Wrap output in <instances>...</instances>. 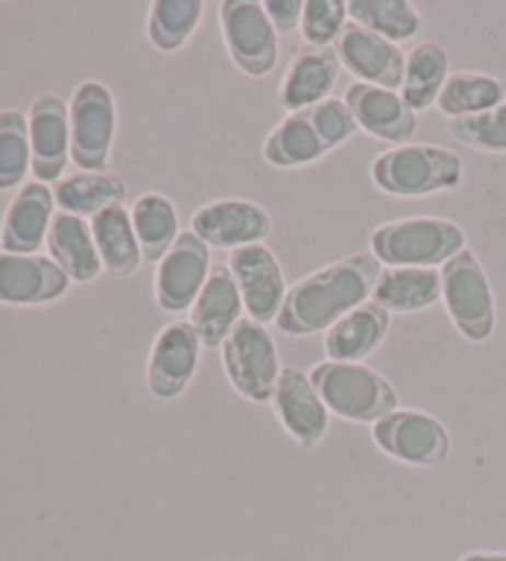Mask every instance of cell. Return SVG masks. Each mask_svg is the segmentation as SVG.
Segmentation results:
<instances>
[{
	"mask_svg": "<svg viewBox=\"0 0 506 561\" xmlns=\"http://www.w3.org/2000/svg\"><path fill=\"white\" fill-rule=\"evenodd\" d=\"M378 273L381 263L371 253H352L314 270L289 287L277 329L295 340L326 334L338 319L373 297Z\"/></svg>",
	"mask_w": 506,
	"mask_h": 561,
	"instance_id": "6da1fadb",
	"label": "cell"
},
{
	"mask_svg": "<svg viewBox=\"0 0 506 561\" xmlns=\"http://www.w3.org/2000/svg\"><path fill=\"white\" fill-rule=\"evenodd\" d=\"M371 181L393 198H427L455 193L464 183V161L440 144L407 141L378 153L371 161Z\"/></svg>",
	"mask_w": 506,
	"mask_h": 561,
	"instance_id": "7a4b0ae2",
	"label": "cell"
},
{
	"mask_svg": "<svg viewBox=\"0 0 506 561\" xmlns=\"http://www.w3.org/2000/svg\"><path fill=\"white\" fill-rule=\"evenodd\" d=\"M381 267H437L450 263L467 245L460 222L440 216L398 218L376 226L368 238Z\"/></svg>",
	"mask_w": 506,
	"mask_h": 561,
	"instance_id": "3957f363",
	"label": "cell"
},
{
	"mask_svg": "<svg viewBox=\"0 0 506 561\" xmlns=\"http://www.w3.org/2000/svg\"><path fill=\"white\" fill-rule=\"evenodd\" d=\"M309 376L329 413L346 423L373 425L401 409V396L395 386L368 364L324 359Z\"/></svg>",
	"mask_w": 506,
	"mask_h": 561,
	"instance_id": "277c9868",
	"label": "cell"
},
{
	"mask_svg": "<svg viewBox=\"0 0 506 561\" xmlns=\"http://www.w3.org/2000/svg\"><path fill=\"white\" fill-rule=\"evenodd\" d=\"M442 305L457 334L470 344H486L496 329V297L490 275L472 248L440 267Z\"/></svg>",
	"mask_w": 506,
	"mask_h": 561,
	"instance_id": "5b68a950",
	"label": "cell"
},
{
	"mask_svg": "<svg viewBox=\"0 0 506 561\" xmlns=\"http://www.w3.org/2000/svg\"><path fill=\"white\" fill-rule=\"evenodd\" d=\"M222 371L230 389L248 403H269L281 374L275 336L265 324L242 317L220 346Z\"/></svg>",
	"mask_w": 506,
	"mask_h": 561,
	"instance_id": "8992f818",
	"label": "cell"
},
{
	"mask_svg": "<svg viewBox=\"0 0 506 561\" xmlns=\"http://www.w3.org/2000/svg\"><path fill=\"white\" fill-rule=\"evenodd\" d=\"M119 106L102 80H82L70 96L72 163L80 171H110Z\"/></svg>",
	"mask_w": 506,
	"mask_h": 561,
	"instance_id": "52a82bcc",
	"label": "cell"
},
{
	"mask_svg": "<svg viewBox=\"0 0 506 561\" xmlns=\"http://www.w3.org/2000/svg\"><path fill=\"white\" fill-rule=\"evenodd\" d=\"M371 440L386 458L407 468H440L452 453L450 431L423 409H398L371 425Z\"/></svg>",
	"mask_w": 506,
	"mask_h": 561,
	"instance_id": "ba28073f",
	"label": "cell"
},
{
	"mask_svg": "<svg viewBox=\"0 0 506 561\" xmlns=\"http://www.w3.org/2000/svg\"><path fill=\"white\" fill-rule=\"evenodd\" d=\"M220 37L230 62L248 77H267L279 60V35L260 0H222Z\"/></svg>",
	"mask_w": 506,
	"mask_h": 561,
	"instance_id": "9c48e42d",
	"label": "cell"
},
{
	"mask_svg": "<svg viewBox=\"0 0 506 561\" xmlns=\"http://www.w3.org/2000/svg\"><path fill=\"white\" fill-rule=\"evenodd\" d=\"M203 344L188 319L169 322L153 336L146 359V391L156 401H176L188 391L200 366Z\"/></svg>",
	"mask_w": 506,
	"mask_h": 561,
	"instance_id": "30bf717a",
	"label": "cell"
},
{
	"mask_svg": "<svg viewBox=\"0 0 506 561\" xmlns=\"http://www.w3.org/2000/svg\"><path fill=\"white\" fill-rule=\"evenodd\" d=\"M210 270V248L191 228L181 230L176 243L153 270V299L161 312H191L203 285L208 283Z\"/></svg>",
	"mask_w": 506,
	"mask_h": 561,
	"instance_id": "8fae6325",
	"label": "cell"
},
{
	"mask_svg": "<svg viewBox=\"0 0 506 561\" xmlns=\"http://www.w3.org/2000/svg\"><path fill=\"white\" fill-rule=\"evenodd\" d=\"M272 413L299 448L314 450L326 440L331 413L311 383V376L297 366H281L279 381L272 393Z\"/></svg>",
	"mask_w": 506,
	"mask_h": 561,
	"instance_id": "7c38bea8",
	"label": "cell"
},
{
	"mask_svg": "<svg viewBox=\"0 0 506 561\" xmlns=\"http://www.w3.org/2000/svg\"><path fill=\"white\" fill-rule=\"evenodd\" d=\"M191 230L216 250H238L265 243L272 218L265 206L250 198H216L203 203L191 216Z\"/></svg>",
	"mask_w": 506,
	"mask_h": 561,
	"instance_id": "4fadbf2b",
	"label": "cell"
},
{
	"mask_svg": "<svg viewBox=\"0 0 506 561\" xmlns=\"http://www.w3.org/2000/svg\"><path fill=\"white\" fill-rule=\"evenodd\" d=\"M228 267L235 277L248 317L260 324L277 322L289 293L285 267L277 255L265 243L238 248L230 253Z\"/></svg>",
	"mask_w": 506,
	"mask_h": 561,
	"instance_id": "5bb4252c",
	"label": "cell"
},
{
	"mask_svg": "<svg viewBox=\"0 0 506 561\" xmlns=\"http://www.w3.org/2000/svg\"><path fill=\"white\" fill-rule=\"evenodd\" d=\"M31 129L33 176L41 183H57L72 161L70 137V104L53 92L37 94L27 110Z\"/></svg>",
	"mask_w": 506,
	"mask_h": 561,
	"instance_id": "9a60e30c",
	"label": "cell"
},
{
	"mask_svg": "<svg viewBox=\"0 0 506 561\" xmlns=\"http://www.w3.org/2000/svg\"><path fill=\"white\" fill-rule=\"evenodd\" d=\"M72 279L53 263L50 255L5 253L0 250V305L45 307L60 302Z\"/></svg>",
	"mask_w": 506,
	"mask_h": 561,
	"instance_id": "2e32d148",
	"label": "cell"
},
{
	"mask_svg": "<svg viewBox=\"0 0 506 561\" xmlns=\"http://www.w3.org/2000/svg\"><path fill=\"white\" fill-rule=\"evenodd\" d=\"M334 50L338 62H342V70L356 77L361 84L401 92L405 75V53L401 45H393L361 25L348 23Z\"/></svg>",
	"mask_w": 506,
	"mask_h": 561,
	"instance_id": "e0dca14e",
	"label": "cell"
},
{
	"mask_svg": "<svg viewBox=\"0 0 506 561\" xmlns=\"http://www.w3.org/2000/svg\"><path fill=\"white\" fill-rule=\"evenodd\" d=\"M344 102L352 110L358 131L391 147L407 144L417 131V114L395 90L354 82L346 87Z\"/></svg>",
	"mask_w": 506,
	"mask_h": 561,
	"instance_id": "ac0fdd59",
	"label": "cell"
},
{
	"mask_svg": "<svg viewBox=\"0 0 506 561\" xmlns=\"http://www.w3.org/2000/svg\"><path fill=\"white\" fill-rule=\"evenodd\" d=\"M338 72H342V62L334 47H299L281 75L275 96L277 106L287 114L314 110L317 104L331 100Z\"/></svg>",
	"mask_w": 506,
	"mask_h": 561,
	"instance_id": "d6986e66",
	"label": "cell"
},
{
	"mask_svg": "<svg viewBox=\"0 0 506 561\" xmlns=\"http://www.w3.org/2000/svg\"><path fill=\"white\" fill-rule=\"evenodd\" d=\"M55 208L53 186L27 181L21 191H15L0 220V250L21 255L41 253L55 220Z\"/></svg>",
	"mask_w": 506,
	"mask_h": 561,
	"instance_id": "ffe728a7",
	"label": "cell"
},
{
	"mask_svg": "<svg viewBox=\"0 0 506 561\" xmlns=\"http://www.w3.org/2000/svg\"><path fill=\"white\" fill-rule=\"evenodd\" d=\"M245 305L228 263H216L203 285L200 295L188 312V322L196 329L203 350H220L232 329L242 322Z\"/></svg>",
	"mask_w": 506,
	"mask_h": 561,
	"instance_id": "44dd1931",
	"label": "cell"
},
{
	"mask_svg": "<svg viewBox=\"0 0 506 561\" xmlns=\"http://www.w3.org/2000/svg\"><path fill=\"white\" fill-rule=\"evenodd\" d=\"M388 332H391V314L373 299H368L366 305L338 319L324 334L321 346L329 362L364 364L368 356L381 350Z\"/></svg>",
	"mask_w": 506,
	"mask_h": 561,
	"instance_id": "7402d4cb",
	"label": "cell"
},
{
	"mask_svg": "<svg viewBox=\"0 0 506 561\" xmlns=\"http://www.w3.org/2000/svg\"><path fill=\"white\" fill-rule=\"evenodd\" d=\"M45 248L53 263L77 285H90L104 273L90 220L57 210Z\"/></svg>",
	"mask_w": 506,
	"mask_h": 561,
	"instance_id": "603a6c76",
	"label": "cell"
},
{
	"mask_svg": "<svg viewBox=\"0 0 506 561\" xmlns=\"http://www.w3.org/2000/svg\"><path fill=\"white\" fill-rule=\"evenodd\" d=\"M373 302L388 314H415L442 302V275L437 267H381Z\"/></svg>",
	"mask_w": 506,
	"mask_h": 561,
	"instance_id": "cb8c5ba5",
	"label": "cell"
},
{
	"mask_svg": "<svg viewBox=\"0 0 506 561\" xmlns=\"http://www.w3.org/2000/svg\"><path fill=\"white\" fill-rule=\"evenodd\" d=\"M53 193L57 208L84 220H92L96 213L112 206H126V198H129L124 179L112 171L70 173L55 183Z\"/></svg>",
	"mask_w": 506,
	"mask_h": 561,
	"instance_id": "d4e9b609",
	"label": "cell"
},
{
	"mask_svg": "<svg viewBox=\"0 0 506 561\" xmlns=\"http://www.w3.org/2000/svg\"><path fill=\"white\" fill-rule=\"evenodd\" d=\"M92 236L104 273L114 279H126L141 270L143 253L134 233L131 213L126 206H112L90 220Z\"/></svg>",
	"mask_w": 506,
	"mask_h": 561,
	"instance_id": "484cf974",
	"label": "cell"
},
{
	"mask_svg": "<svg viewBox=\"0 0 506 561\" xmlns=\"http://www.w3.org/2000/svg\"><path fill=\"white\" fill-rule=\"evenodd\" d=\"M329 153L311 124L309 112L287 114L262 141V159L272 169L297 171L314 167Z\"/></svg>",
	"mask_w": 506,
	"mask_h": 561,
	"instance_id": "4316f807",
	"label": "cell"
},
{
	"mask_svg": "<svg viewBox=\"0 0 506 561\" xmlns=\"http://www.w3.org/2000/svg\"><path fill=\"white\" fill-rule=\"evenodd\" d=\"M450 77V55L437 41H421L405 53L401 96L415 114L433 110Z\"/></svg>",
	"mask_w": 506,
	"mask_h": 561,
	"instance_id": "83f0119b",
	"label": "cell"
},
{
	"mask_svg": "<svg viewBox=\"0 0 506 561\" xmlns=\"http://www.w3.org/2000/svg\"><path fill=\"white\" fill-rule=\"evenodd\" d=\"M506 102V82L502 77L480 70L450 72L437 96V112L450 122L484 114Z\"/></svg>",
	"mask_w": 506,
	"mask_h": 561,
	"instance_id": "f1b7e54d",
	"label": "cell"
},
{
	"mask_svg": "<svg viewBox=\"0 0 506 561\" xmlns=\"http://www.w3.org/2000/svg\"><path fill=\"white\" fill-rule=\"evenodd\" d=\"M129 213L136 240H139L143 253V263L156 265L181 236L176 203L165 193L146 191L131 203Z\"/></svg>",
	"mask_w": 506,
	"mask_h": 561,
	"instance_id": "f546056e",
	"label": "cell"
},
{
	"mask_svg": "<svg viewBox=\"0 0 506 561\" xmlns=\"http://www.w3.org/2000/svg\"><path fill=\"white\" fill-rule=\"evenodd\" d=\"M206 18L203 0H153L146 13V41L161 55L181 53Z\"/></svg>",
	"mask_w": 506,
	"mask_h": 561,
	"instance_id": "4dcf8cb0",
	"label": "cell"
},
{
	"mask_svg": "<svg viewBox=\"0 0 506 561\" xmlns=\"http://www.w3.org/2000/svg\"><path fill=\"white\" fill-rule=\"evenodd\" d=\"M348 18L393 45L411 43L423 31L421 11L407 0H352Z\"/></svg>",
	"mask_w": 506,
	"mask_h": 561,
	"instance_id": "1f68e13d",
	"label": "cell"
},
{
	"mask_svg": "<svg viewBox=\"0 0 506 561\" xmlns=\"http://www.w3.org/2000/svg\"><path fill=\"white\" fill-rule=\"evenodd\" d=\"M27 173H33L27 114L8 106L0 110V193L21 191Z\"/></svg>",
	"mask_w": 506,
	"mask_h": 561,
	"instance_id": "d6a6232c",
	"label": "cell"
},
{
	"mask_svg": "<svg viewBox=\"0 0 506 561\" xmlns=\"http://www.w3.org/2000/svg\"><path fill=\"white\" fill-rule=\"evenodd\" d=\"M450 137L467 149L480 153H506V102L476 117L455 119L447 124Z\"/></svg>",
	"mask_w": 506,
	"mask_h": 561,
	"instance_id": "836d02e7",
	"label": "cell"
},
{
	"mask_svg": "<svg viewBox=\"0 0 506 561\" xmlns=\"http://www.w3.org/2000/svg\"><path fill=\"white\" fill-rule=\"evenodd\" d=\"M348 3L344 0H304L301 41L309 47H334L348 25Z\"/></svg>",
	"mask_w": 506,
	"mask_h": 561,
	"instance_id": "e575fe53",
	"label": "cell"
},
{
	"mask_svg": "<svg viewBox=\"0 0 506 561\" xmlns=\"http://www.w3.org/2000/svg\"><path fill=\"white\" fill-rule=\"evenodd\" d=\"M307 112L319 134V139L324 141V147L329 151L342 149L344 144L358 131L352 110H348L344 100H336V96H331V100L321 102L314 106V110H307Z\"/></svg>",
	"mask_w": 506,
	"mask_h": 561,
	"instance_id": "d590c367",
	"label": "cell"
},
{
	"mask_svg": "<svg viewBox=\"0 0 506 561\" xmlns=\"http://www.w3.org/2000/svg\"><path fill=\"white\" fill-rule=\"evenodd\" d=\"M265 11L277 35H291L299 33L304 0H265Z\"/></svg>",
	"mask_w": 506,
	"mask_h": 561,
	"instance_id": "8d00e7d4",
	"label": "cell"
},
{
	"mask_svg": "<svg viewBox=\"0 0 506 561\" xmlns=\"http://www.w3.org/2000/svg\"><path fill=\"white\" fill-rule=\"evenodd\" d=\"M457 561H506V551H496V549H476V551H467Z\"/></svg>",
	"mask_w": 506,
	"mask_h": 561,
	"instance_id": "74e56055",
	"label": "cell"
}]
</instances>
